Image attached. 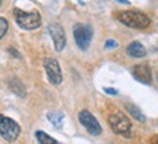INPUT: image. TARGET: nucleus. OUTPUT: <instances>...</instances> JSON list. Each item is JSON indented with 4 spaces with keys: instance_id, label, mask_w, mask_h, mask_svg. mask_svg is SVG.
Listing matches in <instances>:
<instances>
[{
    "instance_id": "f257e3e1",
    "label": "nucleus",
    "mask_w": 158,
    "mask_h": 144,
    "mask_svg": "<svg viewBox=\"0 0 158 144\" xmlns=\"http://www.w3.org/2000/svg\"><path fill=\"white\" fill-rule=\"evenodd\" d=\"M116 18L118 19V22H122L123 25L129 26V28H136V29H143L148 28L151 19L148 18V15L142 13L139 10H124V12H117Z\"/></svg>"
},
{
    "instance_id": "f03ea898",
    "label": "nucleus",
    "mask_w": 158,
    "mask_h": 144,
    "mask_svg": "<svg viewBox=\"0 0 158 144\" xmlns=\"http://www.w3.org/2000/svg\"><path fill=\"white\" fill-rule=\"evenodd\" d=\"M108 124L116 134L130 138L132 137V122L123 112L114 111L108 116Z\"/></svg>"
},
{
    "instance_id": "7ed1b4c3",
    "label": "nucleus",
    "mask_w": 158,
    "mask_h": 144,
    "mask_svg": "<svg viewBox=\"0 0 158 144\" xmlns=\"http://www.w3.org/2000/svg\"><path fill=\"white\" fill-rule=\"evenodd\" d=\"M15 13V21L16 23L25 31H32V29H37L41 25V16H40L38 12H23L21 9H15L13 10Z\"/></svg>"
},
{
    "instance_id": "20e7f679",
    "label": "nucleus",
    "mask_w": 158,
    "mask_h": 144,
    "mask_svg": "<svg viewBox=\"0 0 158 144\" xmlns=\"http://www.w3.org/2000/svg\"><path fill=\"white\" fill-rule=\"evenodd\" d=\"M21 134V127L18 125L12 118H7L5 115H0V135L6 141H15Z\"/></svg>"
},
{
    "instance_id": "39448f33",
    "label": "nucleus",
    "mask_w": 158,
    "mask_h": 144,
    "mask_svg": "<svg viewBox=\"0 0 158 144\" xmlns=\"http://www.w3.org/2000/svg\"><path fill=\"white\" fill-rule=\"evenodd\" d=\"M73 37L75 41H76V45L81 50H88L91 39H92V28L89 25H85V23H78L73 28Z\"/></svg>"
},
{
    "instance_id": "423d86ee",
    "label": "nucleus",
    "mask_w": 158,
    "mask_h": 144,
    "mask_svg": "<svg viewBox=\"0 0 158 144\" xmlns=\"http://www.w3.org/2000/svg\"><path fill=\"white\" fill-rule=\"evenodd\" d=\"M79 121L85 127V130L89 134H92V135H100L102 133V128L100 125V122L97 121V118L89 111L84 109V111L79 112Z\"/></svg>"
},
{
    "instance_id": "0eeeda50",
    "label": "nucleus",
    "mask_w": 158,
    "mask_h": 144,
    "mask_svg": "<svg viewBox=\"0 0 158 144\" xmlns=\"http://www.w3.org/2000/svg\"><path fill=\"white\" fill-rule=\"evenodd\" d=\"M44 67L45 72H47V77L50 80L51 84H57L62 83V70H60V66H59V61L54 60V58H45L44 60Z\"/></svg>"
},
{
    "instance_id": "6e6552de",
    "label": "nucleus",
    "mask_w": 158,
    "mask_h": 144,
    "mask_svg": "<svg viewBox=\"0 0 158 144\" xmlns=\"http://www.w3.org/2000/svg\"><path fill=\"white\" fill-rule=\"evenodd\" d=\"M48 32H50L51 38H53L56 51H59V53L63 51L64 45H66V35H64L63 28L59 25V23H51L50 26H48Z\"/></svg>"
},
{
    "instance_id": "1a4fd4ad",
    "label": "nucleus",
    "mask_w": 158,
    "mask_h": 144,
    "mask_svg": "<svg viewBox=\"0 0 158 144\" xmlns=\"http://www.w3.org/2000/svg\"><path fill=\"white\" fill-rule=\"evenodd\" d=\"M132 73H133V77L143 84H151V82H152V73H151V68L147 63L135 66Z\"/></svg>"
},
{
    "instance_id": "9d476101",
    "label": "nucleus",
    "mask_w": 158,
    "mask_h": 144,
    "mask_svg": "<svg viewBox=\"0 0 158 144\" xmlns=\"http://www.w3.org/2000/svg\"><path fill=\"white\" fill-rule=\"evenodd\" d=\"M126 53H127V56L133 57V58H142V57L147 56V50H145V47L141 44V42H132V44L127 45V48H126Z\"/></svg>"
},
{
    "instance_id": "9b49d317",
    "label": "nucleus",
    "mask_w": 158,
    "mask_h": 144,
    "mask_svg": "<svg viewBox=\"0 0 158 144\" xmlns=\"http://www.w3.org/2000/svg\"><path fill=\"white\" fill-rule=\"evenodd\" d=\"M47 118H48V121L54 125V127L60 128L63 124V118H64V115H63V112L60 111H51L47 114Z\"/></svg>"
},
{
    "instance_id": "f8f14e48",
    "label": "nucleus",
    "mask_w": 158,
    "mask_h": 144,
    "mask_svg": "<svg viewBox=\"0 0 158 144\" xmlns=\"http://www.w3.org/2000/svg\"><path fill=\"white\" fill-rule=\"evenodd\" d=\"M126 109L129 111V114L133 118H135L136 121H139V122H145L147 121V118H145V115L141 112V109L138 108V106H135V105H132V103H127L126 105Z\"/></svg>"
},
{
    "instance_id": "ddd939ff",
    "label": "nucleus",
    "mask_w": 158,
    "mask_h": 144,
    "mask_svg": "<svg viewBox=\"0 0 158 144\" xmlns=\"http://www.w3.org/2000/svg\"><path fill=\"white\" fill-rule=\"evenodd\" d=\"M35 137L38 140V144H60L59 141H56V140L53 138V137H50L48 134H45L44 131H37V133H35Z\"/></svg>"
},
{
    "instance_id": "4468645a",
    "label": "nucleus",
    "mask_w": 158,
    "mask_h": 144,
    "mask_svg": "<svg viewBox=\"0 0 158 144\" xmlns=\"http://www.w3.org/2000/svg\"><path fill=\"white\" fill-rule=\"evenodd\" d=\"M9 84H10V89L16 95H19L21 98H23V96H25V89H23V84L21 83L18 79H12L10 82H9Z\"/></svg>"
},
{
    "instance_id": "2eb2a0df",
    "label": "nucleus",
    "mask_w": 158,
    "mask_h": 144,
    "mask_svg": "<svg viewBox=\"0 0 158 144\" xmlns=\"http://www.w3.org/2000/svg\"><path fill=\"white\" fill-rule=\"evenodd\" d=\"M7 28H9V23H7V21H6L5 18L0 16V39H2L6 35V32H7Z\"/></svg>"
},
{
    "instance_id": "dca6fc26",
    "label": "nucleus",
    "mask_w": 158,
    "mask_h": 144,
    "mask_svg": "<svg viewBox=\"0 0 158 144\" xmlns=\"http://www.w3.org/2000/svg\"><path fill=\"white\" fill-rule=\"evenodd\" d=\"M106 47H107V48H116V47H117V42H116L114 39H108L107 42H106Z\"/></svg>"
},
{
    "instance_id": "f3484780",
    "label": "nucleus",
    "mask_w": 158,
    "mask_h": 144,
    "mask_svg": "<svg viewBox=\"0 0 158 144\" xmlns=\"http://www.w3.org/2000/svg\"><path fill=\"white\" fill-rule=\"evenodd\" d=\"M104 90H106L107 93H110V95H116V93H117V90H116V89H108V88H106Z\"/></svg>"
},
{
    "instance_id": "a211bd4d",
    "label": "nucleus",
    "mask_w": 158,
    "mask_h": 144,
    "mask_svg": "<svg viewBox=\"0 0 158 144\" xmlns=\"http://www.w3.org/2000/svg\"><path fill=\"white\" fill-rule=\"evenodd\" d=\"M118 3H123V5H129V0H116Z\"/></svg>"
},
{
    "instance_id": "6ab92c4d",
    "label": "nucleus",
    "mask_w": 158,
    "mask_h": 144,
    "mask_svg": "<svg viewBox=\"0 0 158 144\" xmlns=\"http://www.w3.org/2000/svg\"><path fill=\"white\" fill-rule=\"evenodd\" d=\"M152 144H158V138H155V140H154V143Z\"/></svg>"
},
{
    "instance_id": "aec40b11",
    "label": "nucleus",
    "mask_w": 158,
    "mask_h": 144,
    "mask_svg": "<svg viewBox=\"0 0 158 144\" xmlns=\"http://www.w3.org/2000/svg\"><path fill=\"white\" fill-rule=\"evenodd\" d=\"M0 5H2V0H0Z\"/></svg>"
}]
</instances>
